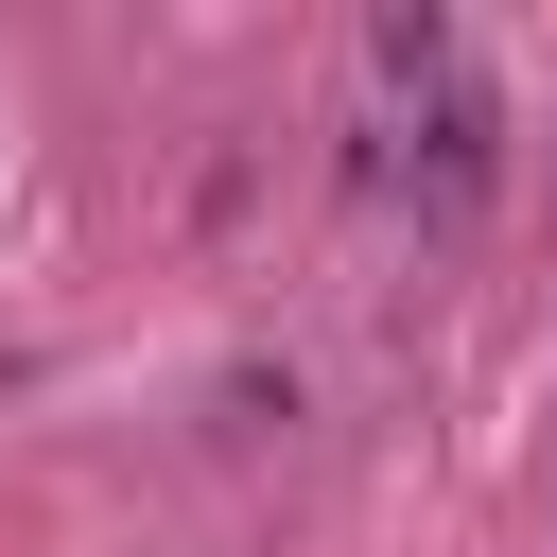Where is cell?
<instances>
[{
	"mask_svg": "<svg viewBox=\"0 0 557 557\" xmlns=\"http://www.w3.org/2000/svg\"><path fill=\"white\" fill-rule=\"evenodd\" d=\"M400 191H418V226H487V191H505V104L453 70V87H418V157H400Z\"/></svg>",
	"mask_w": 557,
	"mask_h": 557,
	"instance_id": "obj_1",
	"label": "cell"
}]
</instances>
